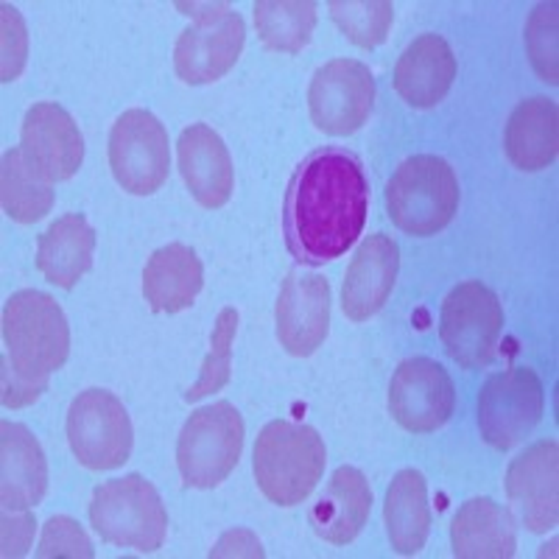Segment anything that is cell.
<instances>
[{
	"instance_id": "1",
	"label": "cell",
	"mask_w": 559,
	"mask_h": 559,
	"mask_svg": "<svg viewBox=\"0 0 559 559\" xmlns=\"http://www.w3.org/2000/svg\"><path fill=\"white\" fill-rule=\"evenodd\" d=\"M369 216V182L361 159L347 148H319L294 171L283 204L288 252L302 266L344 258Z\"/></svg>"
},
{
	"instance_id": "2",
	"label": "cell",
	"mask_w": 559,
	"mask_h": 559,
	"mask_svg": "<svg viewBox=\"0 0 559 559\" xmlns=\"http://www.w3.org/2000/svg\"><path fill=\"white\" fill-rule=\"evenodd\" d=\"M3 406H32L48 392V378L64 367L70 353V328L57 299L34 288L12 294L3 308Z\"/></svg>"
},
{
	"instance_id": "3",
	"label": "cell",
	"mask_w": 559,
	"mask_h": 559,
	"mask_svg": "<svg viewBox=\"0 0 559 559\" xmlns=\"http://www.w3.org/2000/svg\"><path fill=\"white\" fill-rule=\"evenodd\" d=\"M328 451L311 426L274 419L254 442L252 473L263 496L277 507H297L322 481Z\"/></svg>"
},
{
	"instance_id": "4",
	"label": "cell",
	"mask_w": 559,
	"mask_h": 559,
	"mask_svg": "<svg viewBox=\"0 0 559 559\" xmlns=\"http://www.w3.org/2000/svg\"><path fill=\"white\" fill-rule=\"evenodd\" d=\"M459 179L437 154H417L401 163L386 185V210L394 227L408 236H437L459 210Z\"/></svg>"
},
{
	"instance_id": "5",
	"label": "cell",
	"mask_w": 559,
	"mask_h": 559,
	"mask_svg": "<svg viewBox=\"0 0 559 559\" xmlns=\"http://www.w3.org/2000/svg\"><path fill=\"white\" fill-rule=\"evenodd\" d=\"M90 523L109 546L154 554L168 534V512L152 481L132 476L104 481L90 501Z\"/></svg>"
},
{
	"instance_id": "6",
	"label": "cell",
	"mask_w": 559,
	"mask_h": 559,
	"mask_svg": "<svg viewBox=\"0 0 559 559\" xmlns=\"http://www.w3.org/2000/svg\"><path fill=\"white\" fill-rule=\"evenodd\" d=\"M243 451V419L233 403L204 406L185 419L177 439V467L185 487L213 489L236 471Z\"/></svg>"
},
{
	"instance_id": "7",
	"label": "cell",
	"mask_w": 559,
	"mask_h": 559,
	"mask_svg": "<svg viewBox=\"0 0 559 559\" xmlns=\"http://www.w3.org/2000/svg\"><path fill=\"white\" fill-rule=\"evenodd\" d=\"M197 26L185 28L174 45V68L185 84H213L236 68L247 28L227 3H179Z\"/></svg>"
},
{
	"instance_id": "8",
	"label": "cell",
	"mask_w": 559,
	"mask_h": 559,
	"mask_svg": "<svg viewBox=\"0 0 559 559\" xmlns=\"http://www.w3.org/2000/svg\"><path fill=\"white\" fill-rule=\"evenodd\" d=\"M68 442L87 471H115L132 456V419L107 389H84L68 412Z\"/></svg>"
},
{
	"instance_id": "9",
	"label": "cell",
	"mask_w": 559,
	"mask_h": 559,
	"mask_svg": "<svg viewBox=\"0 0 559 559\" xmlns=\"http://www.w3.org/2000/svg\"><path fill=\"white\" fill-rule=\"evenodd\" d=\"M501 331L503 308L492 288L481 280H464L451 288L442 302L439 336L459 367L473 369L492 361Z\"/></svg>"
},
{
	"instance_id": "10",
	"label": "cell",
	"mask_w": 559,
	"mask_h": 559,
	"mask_svg": "<svg viewBox=\"0 0 559 559\" xmlns=\"http://www.w3.org/2000/svg\"><path fill=\"white\" fill-rule=\"evenodd\" d=\"M109 168L132 197H152L171 171L168 132L146 109H127L109 132Z\"/></svg>"
},
{
	"instance_id": "11",
	"label": "cell",
	"mask_w": 559,
	"mask_h": 559,
	"mask_svg": "<svg viewBox=\"0 0 559 559\" xmlns=\"http://www.w3.org/2000/svg\"><path fill=\"white\" fill-rule=\"evenodd\" d=\"M546 394L537 372L528 367H512L489 376L478 394V428L487 445L509 451L534 431L543 419Z\"/></svg>"
},
{
	"instance_id": "12",
	"label": "cell",
	"mask_w": 559,
	"mask_h": 559,
	"mask_svg": "<svg viewBox=\"0 0 559 559\" xmlns=\"http://www.w3.org/2000/svg\"><path fill=\"white\" fill-rule=\"evenodd\" d=\"M376 104V76L358 59H333L313 73L308 90L311 121L319 132L344 138L369 121Z\"/></svg>"
},
{
	"instance_id": "13",
	"label": "cell",
	"mask_w": 559,
	"mask_h": 559,
	"mask_svg": "<svg viewBox=\"0 0 559 559\" xmlns=\"http://www.w3.org/2000/svg\"><path fill=\"white\" fill-rule=\"evenodd\" d=\"M456 389L451 376L426 356L408 358L389 383V412L412 433H431L451 419Z\"/></svg>"
},
{
	"instance_id": "14",
	"label": "cell",
	"mask_w": 559,
	"mask_h": 559,
	"mask_svg": "<svg viewBox=\"0 0 559 559\" xmlns=\"http://www.w3.org/2000/svg\"><path fill=\"white\" fill-rule=\"evenodd\" d=\"M280 347L297 358L313 356L331 331V286L322 274L294 269L280 286L274 306Z\"/></svg>"
},
{
	"instance_id": "15",
	"label": "cell",
	"mask_w": 559,
	"mask_h": 559,
	"mask_svg": "<svg viewBox=\"0 0 559 559\" xmlns=\"http://www.w3.org/2000/svg\"><path fill=\"white\" fill-rule=\"evenodd\" d=\"M559 445L543 439L526 448L507 471V498L518 521L543 534L559 521Z\"/></svg>"
},
{
	"instance_id": "16",
	"label": "cell",
	"mask_w": 559,
	"mask_h": 559,
	"mask_svg": "<svg viewBox=\"0 0 559 559\" xmlns=\"http://www.w3.org/2000/svg\"><path fill=\"white\" fill-rule=\"evenodd\" d=\"M20 148L48 182H64L82 168L84 138L59 104L39 102L23 118Z\"/></svg>"
},
{
	"instance_id": "17",
	"label": "cell",
	"mask_w": 559,
	"mask_h": 559,
	"mask_svg": "<svg viewBox=\"0 0 559 559\" xmlns=\"http://www.w3.org/2000/svg\"><path fill=\"white\" fill-rule=\"evenodd\" d=\"M401 269V249L383 233H372L356 249L342 286V311L353 322L376 317L392 297L394 280Z\"/></svg>"
},
{
	"instance_id": "18",
	"label": "cell",
	"mask_w": 559,
	"mask_h": 559,
	"mask_svg": "<svg viewBox=\"0 0 559 559\" xmlns=\"http://www.w3.org/2000/svg\"><path fill=\"white\" fill-rule=\"evenodd\" d=\"M177 157L179 174L202 207L218 210L229 202L236 191V168L222 134L207 123H191L179 134Z\"/></svg>"
},
{
	"instance_id": "19",
	"label": "cell",
	"mask_w": 559,
	"mask_h": 559,
	"mask_svg": "<svg viewBox=\"0 0 559 559\" xmlns=\"http://www.w3.org/2000/svg\"><path fill=\"white\" fill-rule=\"evenodd\" d=\"M456 79V57L439 34H423L394 64V90L414 109H431Z\"/></svg>"
},
{
	"instance_id": "20",
	"label": "cell",
	"mask_w": 559,
	"mask_h": 559,
	"mask_svg": "<svg viewBox=\"0 0 559 559\" xmlns=\"http://www.w3.org/2000/svg\"><path fill=\"white\" fill-rule=\"evenodd\" d=\"M48 464L37 439L20 423L0 426V501L7 512H26L43 501Z\"/></svg>"
},
{
	"instance_id": "21",
	"label": "cell",
	"mask_w": 559,
	"mask_h": 559,
	"mask_svg": "<svg viewBox=\"0 0 559 559\" xmlns=\"http://www.w3.org/2000/svg\"><path fill=\"white\" fill-rule=\"evenodd\" d=\"M369 509H372V489L367 476L356 467H338L319 501L311 507L308 521L319 540L347 546L367 526Z\"/></svg>"
},
{
	"instance_id": "22",
	"label": "cell",
	"mask_w": 559,
	"mask_h": 559,
	"mask_svg": "<svg viewBox=\"0 0 559 559\" xmlns=\"http://www.w3.org/2000/svg\"><path fill=\"white\" fill-rule=\"evenodd\" d=\"M202 286V261L185 243L159 247L143 269V297L154 313L188 311L197 302Z\"/></svg>"
},
{
	"instance_id": "23",
	"label": "cell",
	"mask_w": 559,
	"mask_h": 559,
	"mask_svg": "<svg viewBox=\"0 0 559 559\" xmlns=\"http://www.w3.org/2000/svg\"><path fill=\"white\" fill-rule=\"evenodd\" d=\"M503 148L521 171H543L559 154V112L551 98H526L509 115Z\"/></svg>"
},
{
	"instance_id": "24",
	"label": "cell",
	"mask_w": 559,
	"mask_h": 559,
	"mask_svg": "<svg viewBox=\"0 0 559 559\" xmlns=\"http://www.w3.org/2000/svg\"><path fill=\"white\" fill-rule=\"evenodd\" d=\"M453 554L462 559H509L518 551L512 512L492 498H471L453 518Z\"/></svg>"
},
{
	"instance_id": "25",
	"label": "cell",
	"mask_w": 559,
	"mask_h": 559,
	"mask_svg": "<svg viewBox=\"0 0 559 559\" xmlns=\"http://www.w3.org/2000/svg\"><path fill=\"white\" fill-rule=\"evenodd\" d=\"M93 252H96V233L87 218L68 213L39 236L37 266L48 283L73 288L93 269Z\"/></svg>"
},
{
	"instance_id": "26",
	"label": "cell",
	"mask_w": 559,
	"mask_h": 559,
	"mask_svg": "<svg viewBox=\"0 0 559 559\" xmlns=\"http://www.w3.org/2000/svg\"><path fill=\"white\" fill-rule=\"evenodd\" d=\"M389 543L397 554L412 557L426 548L431 532V509H428L426 476L419 471H401L386 489V509H383Z\"/></svg>"
},
{
	"instance_id": "27",
	"label": "cell",
	"mask_w": 559,
	"mask_h": 559,
	"mask_svg": "<svg viewBox=\"0 0 559 559\" xmlns=\"http://www.w3.org/2000/svg\"><path fill=\"white\" fill-rule=\"evenodd\" d=\"M0 199H3V213L17 224H34L51 213V182L28 163L23 148H12L3 154Z\"/></svg>"
},
{
	"instance_id": "28",
	"label": "cell",
	"mask_w": 559,
	"mask_h": 559,
	"mask_svg": "<svg viewBox=\"0 0 559 559\" xmlns=\"http://www.w3.org/2000/svg\"><path fill=\"white\" fill-rule=\"evenodd\" d=\"M254 28L269 51L299 53L317 28V3L311 0H261L254 3Z\"/></svg>"
},
{
	"instance_id": "29",
	"label": "cell",
	"mask_w": 559,
	"mask_h": 559,
	"mask_svg": "<svg viewBox=\"0 0 559 559\" xmlns=\"http://www.w3.org/2000/svg\"><path fill=\"white\" fill-rule=\"evenodd\" d=\"M238 333V311L236 308H224L218 313L216 324H213V333H210V353L204 358L202 369H199V378L188 392H185V401L197 403L202 397L213 392H222L229 383L233 376V344H236Z\"/></svg>"
},
{
	"instance_id": "30",
	"label": "cell",
	"mask_w": 559,
	"mask_h": 559,
	"mask_svg": "<svg viewBox=\"0 0 559 559\" xmlns=\"http://www.w3.org/2000/svg\"><path fill=\"white\" fill-rule=\"evenodd\" d=\"M331 17L349 43L358 48H378L389 37L394 7L389 0H333Z\"/></svg>"
},
{
	"instance_id": "31",
	"label": "cell",
	"mask_w": 559,
	"mask_h": 559,
	"mask_svg": "<svg viewBox=\"0 0 559 559\" xmlns=\"http://www.w3.org/2000/svg\"><path fill=\"white\" fill-rule=\"evenodd\" d=\"M526 48L543 82L557 84V3L540 7L528 17Z\"/></svg>"
},
{
	"instance_id": "32",
	"label": "cell",
	"mask_w": 559,
	"mask_h": 559,
	"mask_svg": "<svg viewBox=\"0 0 559 559\" xmlns=\"http://www.w3.org/2000/svg\"><path fill=\"white\" fill-rule=\"evenodd\" d=\"M93 543L84 534V528L79 526L73 518L57 515L45 523L43 537H39L37 557L51 559V557H73V559H90L93 557Z\"/></svg>"
},
{
	"instance_id": "33",
	"label": "cell",
	"mask_w": 559,
	"mask_h": 559,
	"mask_svg": "<svg viewBox=\"0 0 559 559\" xmlns=\"http://www.w3.org/2000/svg\"><path fill=\"white\" fill-rule=\"evenodd\" d=\"M3 12V64H0V76L3 82H14L26 68V53H28V37H26V23L20 17V12L9 3L0 7Z\"/></svg>"
},
{
	"instance_id": "34",
	"label": "cell",
	"mask_w": 559,
	"mask_h": 559,
	"mask_svg": "<svg viewBox=\"0 0 559 559\" xmlns=\"http://www.w3.org/2000/svg\"><path fill=\"white\" fill-rule=\"evenodd\" d=\"M34 515H3V557H26L34 540Z\"/></svg>"
}]
</instances>
